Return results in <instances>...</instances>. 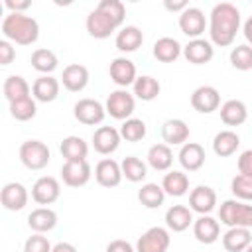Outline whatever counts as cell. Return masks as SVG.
Listing matches in <instances>:
<instances>
[{
	"label": "cell",
	"mask_w": 252,
	"mask_h": 252,
	"mask_svg": "<svg viewBox=\"0 0 252 252\" xmlns=\"http://www.w3.org/2000/svg\"><path fill=\"white\" fill-rule=\"evenodd\" d=\"M106 114H110L116 120H128L132 118V112L136 108V96L134 93H128L126 89H116L106 96L104 102Z\"/></svg>",
	"instance_id": "obj_6"
},
{
	"label": "cell",
	"mask_w": 252,
	"mask_h": 252,
	"mask_svg": "<svg viewBox=\"0 0 252 252\" xmlns=\"http://www.w3.org/2000/svg\"><path fill=\"white\" fill-rule=\"evenodd\" d=\"M246 118H248V108L242 100L230 98L220 104V120L226 126H240L246 122Z\"/></svg>",
	"instance_id": "obj_28"
},
{
	"label": "cell",
	"mask_w": 252,
	"mask_h": 252,
	"mask_svg": "<svg viewBox=\"0 0 252 252\" xmlns=\"http://www.w3.org/2000/svg\"><path fill=\"white\" fill-rule=\"evenodd\" d=\"M57 65H59L57 55H55L51 49H47V47H37V49L32 53V67H33L35 71H39L41 75L53 73V71L57 69Z\"/></svg>",
	"instance_id": "obj_37"
},
{
	"label": "cell",
	"mask_w": 252,
	"mask_h": 252,
	"mask_svg": "<svg viewBox=\"0 0 252 252\" xmlns=\"http://www.w3.org/2000/svg\"><path fill=\"white\" fill-rule=\"evenodd\" d=\"M132 89H134V96L136 98H140L144 102H150V100L158 98V94L161 91V85H159L158 79H154L150 75H140L136 79V83L132 85Z\"/></svg>",
	"instance_id": "obj_35"
},
{
	"label": "cell",
	"mask_w": 252,
	"mask_h": 252,
	"mask_svg": "<svg viewBox=\"0 0 252 252\" xmlns=\"http://www.w3.org/2000/svg\"><path fill=\"white\" fill-rule=\"evenodd\" d=\"M173 163V152H171V146L167 144H154L150 150H148V165L156 171H169Z\"/></svg>",
	"instance_id": "obj_31"
},
{
	"label": "cell",
	"mask_w": 252,
	"mask_h": 252,
	"mask_svg": "<svg viewBox=\"0 0 252 252\" xmlns=\"http://www.w3.org/2000/svg\"><path fill=\"white\" fill-rule=\"evenodd\" d=\"M120 140H122L120 130H116L114 126H98L93 134V148L100 156H110L112 152L118 150Z\"/></svg>",
	"instance_id": "obj_13"
},
{
	"label": "cell",
	"mask_w": 252,
	"mask_h": 252,
	"mask_svg": "<svg viewBox=\"0 0 252 252\" xmlns=\"http://www.w3.org/2000/svg\"><path fill=\"white\" fill-rule=\"evenodd\" d=\"M240 146V136L232 130H220L215 138H213V152L219 158H228L232 156Z\"/></svg>",
	"instance_id": "obj_32"
},
{
	"label": "cell",
	"mask_w": 252,
	"mask_h": 252,
	"mask_svg": "<svg viewBox=\"0 0 252 252\" xmlns=\"http://www.w3.org/2000/svg\"><path fill=\"white\" fill-rule=\"evenodd\" d=\"M217 207V193L209 185H197L189 193V209L199 215H209Z\"/></svg>",
	"instance_id": "obj_17"
},
{
	"label": "cell",
	"mask_w": 252,
	"mask_h": 252,
	"mask_svg": "<svg viewBox=\"0 0 252 252\" xmlns=\"http://www.w3.org/2000/svg\"><path fill=\"white\" fill-rule=\"evenodd\" d=\"M116 47L122 51V53H132L136 51L138 47H142L144 43V33L138 26H124L120 28V32L116 33V39H114Z\"/></svg>",
	"instance_id": "obj_27"
},
{
	"label": "cell",
	"mask_w": 252,
	"mask_h": 252,
	"mask_svg": "<svg viewBox=\"0 0 252 252\" xmlns=\"http://www.w3.org/2000/svg\"><path fill=\"white\" fill-rule=\"evenodd\" d=\"M61 156L65 161H85L89 156V146L81 136H67L61 140Z\"/></svg>",
	"instance_id": "obj_30"
},
{
	"label": "cell",
	"mask_w": 252,
	"mask_h": 252,
	"mask_svg": "<svg viewBox=\"0 0 252 252\" xmlns=\"http://www.w3.org/2000/svg\"><path fill=\"white\" fill-rule=\"evenodd\" d=\"M181 53H183V45L175 37L163 35L154 43V57L161 63H173Z\"/></svg>",
	"instance_id": "obj_29"
},
{
	"label": "cell",
	"mask_w": 252,
	"mask_h": 252,
	"mask_svg": "<svg viewBox=\"0 0 252 252\" xmlns=\"http://www.w3.org/2000/svg\"><path fill=\"white\" fill-rule=\"evenodd\" d=\"M252 244V230L234 226L222 234V246L226 252H244Z\"/></svg>",
	"instance_id": "obj_26"
},
{
	"label": "cell",
	"mask_w": 252,
	"mask_h": 252,
	"mask_svg": "<svg viewBox=\"0 0 252 252\" xmlns=\"http://www.w3.org/2000/svg\"><path fill=\"white\" fill-rule=\"evenodd\" d=\"M122 177H124L122 175V167L112 158H104V159H100L94 165V179H96V183L100 187H106V189L118 187L120 181H122Z\"/></svg>",
	"instance_id": "obj_14"
},
{
	"label": "cell",
	"mask_w": 252,
	"mask_h": 252,
	"mask_svg": "<svg viewBox=\"0 0 252 252\" xmlns=\"http://www.w3.org/2000/svg\"><path fill=\"white\" fill-rule=\"evenodd\" d=\"M230 191L238 201H252V177L242 173L234 175L230 181Z\"/></svg>",
	"instance_id": "obj_42"
},
{
	"label": "cell",
	"mask_w": 252,
	"mask_h": 252,
	"mask_svg": "<svg viewBox=\"0 0 252 252\" xmlns=\"http://www.w3.org/2000/svg\"><path fill=\"white\" fill-rule=\"evenodd\" d=\"M120 167H122V175L132 181V183H138V181H144L146 175H148V165L136 158V156H126L122 161H120Z\"/></svg>",
	"instance_id": "obj_38"
},
{
	"label": "cell",
	"mask_w": 252,
	"mask_h": 252,
	"mask_svg": "<svg viewBox=\"0 0 252 252\" xmlns=\"http://www.w3.org/2000/svg\"><path fill=\"white\" fill-rule=\"evenodd\" d=\"M250 230H252V226H250Z\"/></svg>",
	"instance_id": "obj_52"
},
{
	"label": "cell",
	"mask_w": 252,
	"mask_h": 252,
	"mask_svg": "<svg viewBox=\"0 0 252 252\" xmlns=\"http://www.w3.org/2000/svg\"><path fill=\"white\" fill-rule=\"evenodd\" d=\"M51 252H77V246L71 242H57Z\"/></svg>",
	"instance_id": "obj_50"
},
{
	"label": "cell",
	"mask_w": 252,
	"mask_h": 252,
	"mask_svg": "<svg viewBox=\"0 0 252 252\" xmlns=\"http://www.w3.org/2000/svg\"><path fill=\"white\" fill-rule=\"evenodd\" d=\"M169 244V230L163 226H152L136 240V252H167Z\"/></svg>",
	"instance_id": "obj_7"
},
{
	"label": "cell",
	"mask_w": 252,
	"mask_h": 252,
	"mask_svg": "<svg viewBox=\"0 0 252 252\" xmlns=\"http://www.w3.org/2000/svg\"><path fill=\"white\" fill-rule=\"evenodd\" d=\"M61 195V185L55 177L51 175H43L39 179H35V183L32 185V199L37 205H53Z\"/></svg>",
	"instance_id": "obj_11"
},
{
	"label": "cell",
	"mask_w": 252,
	"mask_h": 252,
	"mask_svg": "<svg viewBox=\"0 0 252 252\" xmlns=\"http://www.w3.org/2000/svg\"><path fill=\"white\" fill-rule=\"evenodd\" d=\"M73 116L85 126H96L104 120L106 108H104L102 102H98L94 98H81V100L75 102Z\"/></svg>",
	"instance_id": "obj_8"
},
{
	"label": "cell",
	"mask_w": 252,
	"mask_h": 252,
	"mask_svg": "<svg viewBox=\"0 0 252 252\" xmlns=\"http://www.w3.org/2000/svg\"><path fill=\"white\" fill-rule=\"evenodd\" d=\"M2 33L8 41L18 45H32L39 37V24L26 14H8L2 20Z\"/></svg>",
	"instance_id": "obj_3"
},
{
	"label": "cell",
	"mask_w": 252,
	"mask_h": 252,
	"mask_svg": "<svg viewBox=\"0 0 252 252\" xmlns=\"http://www.w3.org/2000/svg\"><path fill=\"white\" fill-rule=\"evenodd\" d=\"M108 75H110V81L114 85H118L120 89H126V87L134 85L136 79H138L136 65L128 57H116V59H112V63L108 67Z\"/></svg>",
	"instance_id": "obj_12"
},
{
	"label": "cell",
	"mask_w": 252,
	"mask_h": 252,
	"mask_svg": "<svg viewBox=\"0 0 252 252\" xmlns=\"http://www.w3.org/2000/svg\"><path fill=\"white\" fill-rule=\"evenodd\" d=\"M28 199H30L28 189L18 181L6 183L0 191V203L6 211H22L28 205Z\"/></svg>",
	"instance_id": "obj_16"
},
{
	"label": "cell",
	"mask_w": 252,
	"mask_h": 252,
	"mask_svg": "<svg viewBox=\"0 0 252 252\" xmlns=\"http://www.w3.org/2000/svg\"><path fill=\"white\" fill-rule=\"evenodd\" d=\"M193 236L201 244H213L220 236V224L217 219L211 215H201L199 219L193 220Z\"/></svg>",
	"instance_id": "obj_19"
},
{
	"label": "cell",
	"mask_w": 252,
	"mask_h": 252,
	"mask_svg": "<svg viewBox=\"0 0 252 252\" xmlns=\"http://www.w3.org/2000/svg\"><path fill=\"white\" fill-rule=\"evenodd\" d=\"M161 138L167 146H183L189 140V126L181 118H169L161 124Z\"/></svg>",
	"instance_id": "obj_20"
},
{
	"label": "cell",
	"mask_w": 252,
	"mask_h": 252,
	"mask_svg": "<svg viewBox=\"0 0 252 252\" xmlns=\"http://www.w3.org/2000/svg\"><path fill=\"white\" fill-rule=\"evenodd\" d=\"M146 132H148L146 122L140 120V118H128L120 126V136L126 142H140V140L146 138Z\"/></svg>",
	"instance_id": "obj_40"
},
{
	"label": "cell",
	"mask_w": 252,
	"mask_h": 252,
	"mask_svg": "<svg viewBox=\"0 0 252 252\" xmlns=\"http://www.w3.org/2000/svg\"><path fill=\"white\" fill-rule=\"evenodd\" d=\"M179 163L185 171H199L205 165V148L197 142H187L179 150Z\"/></svg>",
	"instance_id": "obj_22"
},
{
	"label": "cell",
	"mask_w": 252,
	"mask_h": 252,
	"mask_svg": "<svg viewBox=\"0 0 252 252\" xmlns=\"http://www.w3.org/2000/svg\"><path fill=\"white\" fill-rule=\"evenodd\" d=\"M191 106L201 114H211L220 108V93L213 85H201L191 94Z\"/></svg>",
	"instance_id": "obj_10"
},
{
	"label": "cell",
	"mask_w": 252,
	"mask_h": 252,
	"mask_svg": "<svg viewBox=\"0 0 252 252\" xmlns=\"http://www.w3.org/2000/svg\"><path fill=\"white\" fill-rule=\"evenodd\" d=\"M61 83L51 75H41L32 85V94L37 102H53L59 96Z\"/></svg>",
	"instance_id": "obj_24"
},
{
	"label": "cell",
	"mask_w": 252,
	"mask_h": 252,
	"mask_svg": "<svg viewBox=\"0 0 252 252\" xmlns=\"http://www.w3.org/2000/svg\"><path fill=\"white\" fill-rule=\"evenodd\" d=\"M205 28H207V18H205V12L201 8L189 6L179 14V30L187 37H191V39L201 37Z\"/></svg>",
	"instance_id": "obj_9"
},
{
	"label": "cell",
	"mask_w": 252,
	"mask_h": 252,
	"mask_svg": "<svg viewBox=\"0 0 252 252\" xmlns=\"http://www.w3.org/2000/svg\"><path fill=\"white\" fill-rule=\"evenodd\" d=\"M126 18V6L120 0H100L94 10L89 12L85 26L91 37L106 39L110 37Z\"/></svg>",
	"instance_id": "obj_1"
},
{
	"label": "cell",
	"mask_w": 252,
	"mask_h": 252,
	"mask_svg": "<svg viewBox=\"0 0 252 252\" xmlns=\"http://www.w3.org/2000/svg\"><path fill=\"white\" fill-rule=\"evenodd\" d=\"M242 33H244V37H246L248 45L252 47V16H250V18H246V22L242 24Z\"/></svg>",
	"instance_id": "obj_49"
},
{
	"label": "cell",
	"mask_w": 252,
	"mask_h": 252,
	"mask_svg": "<svg viewBox=\"0 0 252 252\" xmlns=\"http://www.w3.org/2000/svg\"><path fill=\"white\" fill-rule=\"evenodd\" d=\"M4 6L10 10V14H24V10L32 6V2L30 0H4Z\"/></svg>",
	"instance_id": "obj_47"
},
{
	"label": "cell",
	"mask_w": 252,
	"mask_h": 252,
	"mask_svg": "<svg viewBox=\"0 0 252 252\" xmlns=\"http://www.w3.org/2000/svg\"><path fill=\"white\" fill-rule=\"evenodd\" d=\"M219 220L220 224H226L228 228H234V226L250 228L252 226V205L238 201V199H226L219 207Z\"/></svg>",
	"instance_id": "obj_4"
},
{
	"label": "cell",
	"mask_w": 252,
	"mask_h": 252,
	"mask_svg": "<svg viewBox=\"0 0 252 252\" xmlns=\"http://www.w3.org/2000/svg\"><path fill=\"white\" fill-rule=\"evenodd\" d=\"M240 30V10L230 2H219L209 14V37L213 45L228 47Z\"/></svg>",
	"instance_id": "obj_2"
},
{
	"label": "cell",
	"mask_w": 252,
	"mask_h": 252,
	"mask_svg": "<svg viewBox=\"0 0 252 252\" xmlns=\"http://www.w3.org/2000/svg\"><path fill=\"white\" fill-rule=\"evenodd\" d=\"M161 187L165 191V195H171V197H183L187 191H189V177L187 173L183 171H167L161 179Z\"/></svg>",
	"instance_id": "obj_34"
},
{
	"label": "cell",
	"mask_w": 252,
	"mask_h": 252,
	"mask_svg": "<svg viewBox=\"0 0 252 252\" xmlns=\"http://www.w3.org/2000/svg\"><path fill=\"white\" fill-rule=\"evenodd\" d=\"M230 65L238 71H250L252 69V47L248 43H242V45H236L230 49Z\"/></svg>",
	"instance_id": "obj_41"
},
{
	"label": "cell",
	"mask_w": 252,
	"mask_h": 252,
	"mask_svg": "<svg viewBox=\"0 0 252 252\" xmlns=\"http://www.w3.org/2000/svg\"><path fill=\"white\" fill-rule=\"evenodd\" d=\"M213 55H215V47L211 39L197 37V39H189V43L183 45V57L193 65H205L213 59Z\"/></svg>",
	"instance_id": "obj_18"
},
{
	"label": "cell",
	"mask_w": 252,
	"mask_h": 252,
	"mask_svg": "<svg viewBox=\"0 0 252 252\" xmlns=\"http://www.w3.org/2000/svg\"><path fill=\"white\" fill-rule=\"evenodd\" d=\"M193 211L185 205H171L165 211V226L173 232H183L193 224Z\"/></svg>",
	"instance_id": "obj_25"
},
{
	"label": "cell",
	"mask_w": 252,
	"mask_h": 252,
	"mask_svg": "<svg viewBox=\"0 0 252 252\" xmlns=\"http://www.w3.org/2000/svg\"><path fill=\"white\" fill-rule=\"evenodd\" d=\"M244 252H252V244H250V246H248V248H246Z\"/></svg>",
	"instance_id": "obj_51"
},
{
	"label": "cell",
	"mask_w": 252,
	"mask_h": 252,
	"mask_svg": "<svg viewBox=\"0 0 252 252\" xmlns=\"http://www.w3.org/2000/svg\"><path fill=\"white\" fill-rule=\"evenodd\" d=\"M2 91H4V96L8 102H14V100H20V98H26V96H32V87L30 83L22 77V75H10L6 77L4 85H2Z\"/></svg>",
	"instance_id": "obj_33"
},
{
	"label": "cell",
	"mask_w": 252,
	"mask_h": 252,
	"mask_svg": "<svg viewBox=\"0 0 252 252\" xmlns=\"http://www.w3.org/2000/svg\"><path fill=\"white\" fill-rule=\"evenodd\" d=\"M18 156H20L22 165L32 169V171L43 169L49 163V159H51V152H49L47 144H43L39 140H26V142H22Z\"/></svg>",
	"instance_id": "obj_5"
},
{
	"label": "cell",
	"mask_w": 252,
	"mask_h": 252,
	"mask_svg": "<svg viewBox=\"0 0 252 252\" xmlns=\"http://www.w3.org/2000/svg\"><path fill=\"white\" fill-rule=\"evenodd\" d=\"M53 246L49 244L47 236L33 232L26 242H24V252H51Z\"/></svg>",
	"instance_id": "obj_43"
},
{
	"label": "cell",
	"mask_w": 252,
	"mask_h": 252,
	"mask_svg": "<svg viewBox=\"0 0 252 252\" xmlns=\"http://www.w3.org/2000/svg\"><path fill=\"white\" fill-rule=\"evenodd\" d=\"M106 252H136V246H132L128 240L116 238V240H110V242H108Z\"/></svg>",
	"instance_id": "obj_46"
},
{
	"label": "cell",
	"mask_w": 252,
	"mask_h": 252,
	"mask_svg": "<svg viewBox=\"0 0 252 252\" xmlns=\"http://www.w3.org/2000/svg\"><path fill=\"white\" fill-rule=\"evenodd\" d=\"M37 100L33 96H26V98H20V100H14L10 102V114L14 120L18 122H28L32 120L35 114H37Z\"/></svg>",
	"instance_id": "obj_39"
},
{
	"label": "cell",
	"mask_w": 252,
	"mask_h": 252,
	"mask_svg": "<svg viewBox=\"0 0 252 252\" xmlns=\"http://www.w3.org/2000/svg\"><path fill=\"white\" fill-rule=\"evenodd\" d=\"M93 169L89 161H65L61 167V179L67 187H83L89 183Z\"/></svg>",
	"instance_id": "obj_15"
},
{
	"label": "cell",
	"mask_w": 252,
	"mask_h": 252,
	"mask_svg": "<svg viewBox=\"0 0 252 252\" xmlns=\"http://www.w3.org/2000/svg\"><path fill=\"white\" fill-rule=\"evenodd\" d=\"M61 83L69 93H81L89 85V69L81 63H71L63 69Z\"/></svg>",
	"instance_id": "obj_21"
},
{
	"label": "cell",
	"mask_w": 252,
	"mask_h": 252,
	"mask_svg": "<svg viewBox=\"0 0 252 252\" xmlns=\"http://www.w3.org/2000/svg\"><path fill=\"white\" fill-rule=\"evenodd\" d=\"M16 59V49L12 47V43L8 39L0 41V63L2 65H10Z\"/></svg>",
	"instance_id": "obj_44"
},
{
	"label": "cell",
	"mask_w": 252,
	"mask_h": 252,
	"mask_svg": "<svg viewBox=\"0 0 252 252\" xmlns=\"http://www.w3.org/2000/svg\"><path fill=\"white\" fill-rule=\"evenodd\" d=\"M238 173L252 177V150H246L238 158Z\"/></svg>",
	"instance_id": "obj_45"
},
{
	"label": "cell",
	"mask_w": 252,
	"mask_h": 252,
	"mask_svg": "<svg viewBox=\"0 0 252 252\" xmlns=\"http://www.w3.org/2000/svg\"><path fill=\"white\" fill-rule=\"evenodd\" d=\"M28 226L37 234H45L57 226V213L49 207H37L28 215Z\"/></svg>",
	"instance_id": "obj_23"
},
{
	"label": "cell",
	"mask_w": 252,
	"mask_h": 252,
	"mask_svg": "<svg viewBox=\"0 0 252 252\" xmlns=\"http://www.w3.org/2000/svg\"><path fill=\"white\" fill-rule=\"evenodd\" d=\"M163 8L165 10H169V12H183L185 8H189V4L185 2V0H177V2H173V0H165L163 2Z\"/></svg>",
	"instance_id": "obj_48"
},
{
	"label": "cell",
	"mask_w": 252,
	"mask_h": 252,
	"mask_svg": "<svg viewBox=\"0 0 252 252\" xmlns=\"http://www.w3.org/2000/svg\"><path fill=\"white\" fill-rule=\"evenodd\" d=\"M138 201L146 207V209H158L163 205L165 201V191L161 185L158 183H144L138 189Z\"/></svg>",
	"instance_id": "obj_36"
}]
</instances>
